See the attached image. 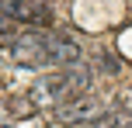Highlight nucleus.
<instances>
[{
	"label": "nucleus",
	"instance_id": "7",
	"mask_svg": "<svg viewBox=\"0 0 132 128\" xmlns=\"http://www.w3.org/2000/svg\"><path fill=\"white\" fill-rule=\"evenodd\" d=\"M80 128H118V118L115 114H101V118H90V121L80 125Z\"/></svg>",
	"mask_w": 132,
	"mask_h": 128
},
{
	"label": "nucleus",
	"instance_id": "5",
	"mask_svg": "<svg viewBox=\"0 0 132 128\" xmlns=\"http://www.w3.org/2000/svg\"><path fill=\"white\" fill-rule=\"evenodd\" d=\"M35 111H38V104H35V94L11 97V101H7V114H11V118H31Z\"/></svg>",
	"mask_w": 132,
	"mask_h": 128
},
{
	"label": "nucleus",
	"instance_id": "8",
	"mask_svg": "<svg viewBox=\"0 0 132 128\" xmlns=\"http://www.w3.org/2000/svg\"><path fill=\"white\" fill-rule=\"evenodd\" d=\"M31 4H45V0H31Z\"/></svg>",
	"mask_w": 132,
	"mask_h": 128
},
{
	"label": "nucleus",
	"instance_id": "9",
	"mask_svg": "<svg viewBox=\"0 0 132 128\" xmlns=\"http://www.w3.org/2000/svg\"><path fill=\"white\" fill-rule=\"evenodd\" d=\"M129 128H132V125H129Z\"/></svg>",
	"mask_w": 132,
	"mask_h": 128
},
{
	"label": "nucleus",
	"instance_id": "6",
	"mask_svg": "<svg viewBox=\"0 0 132 128\" xmlns=\"http://www.w3.org/2000/svg\"><path fill=\"white\" fill-rule=\"evenodd\" d=\"M14 38H18V24L0 17V45H14Z\"/></svg>",
	"mask_w": 132,
	"mask_h": 128
},
{
	"label": "nucleus",
	"instance_id": "1",
	"mask_svg": "<svg viewBox=\"0 0 132 128\" xmlns=\"http://www.w3.org/2000/svg\"><path fill=\"white\" fill-rule=\"evenodd\" d=\"M87 83H90V73H87L84 66H66L59 73H52L49 80H42L38 90L49 97V101L66 104V101H77V97L87 90Z\"/></svg>",
	"mask_w": 132,
	"mask_h": 128
},
{
	"label": "nucleus",
	"instance_id": "3",
	"mask_svg": "<svg viewBox=\"0 0 132 128\" xmlns=\"http://www.w3.org/2000/svg\"><path fill=\"white\" fill-rule=\"evenodd\" d=\"M0 17L14 21V24H52V11L45 4H31V0H0Z\"/></svg>",
	"mask_w": 132,
	"mask_h": 128
},
{
	"label": "nucleus",
	"instance_id": "4",
	"mask_svg": "<svg viewBox=\"0 0 132 128\" xmlns=\"http://www.w3.org/2000/svg\"><path fill=\"white\" fill-rule=\"evenodd\" d=\"M97 114V104L90 97H77V101H66V104H56V121L59 125H87L90 118Z\"/></svg>",
	"mask_w": 132,
	"mask_h": 128
},
{
	"label": "nucleus",
	"instance_id": "2",
	"mask_svg": "<svg viewBox=\"0 0 132 128\" xmlns=\"http://www.w3.org/2000/svg\"><path fill=\"white\" fill-rule=\"evenodd\" d=\"M11 52H14V62L18 66H28V69L52 66V59H49V35L45 31H21L14 38Z\"/></svg>",
	"mask_w": 132,
	"mask_h": 128
}]
</instances>
